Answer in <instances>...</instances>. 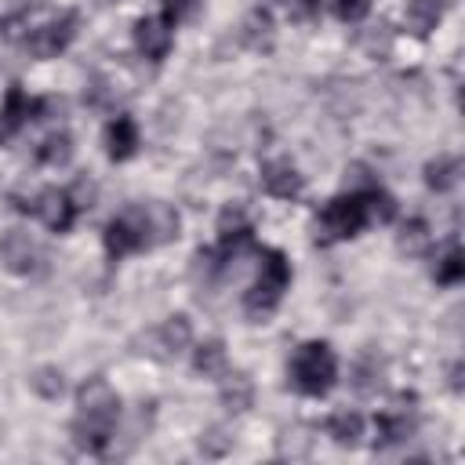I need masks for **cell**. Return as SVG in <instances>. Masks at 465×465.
Segmentation results:
<instances>
[{"instance_id": "obj_1", "label": "cell", "mask_w": 465, "mask_h": 465, "mask_svg": "<svg viewBox=\"0 0 465 465\" xmlns=\"http://www.w3.org/2000/svg\"><path fill=\"white\" fill-rule=\"evenodd\" d=\"M287 378H291V389L302 392V396H323L334 378H338V360L331 352L327 341H305L298 345V352L291 356V367H287Z\"/></svg>"}, {"instance_id": "obj_3", "label": "cell", "mask_w": 465, "mask_h": 465, "mask_svg": "<svg viewBox=\"0 0 465 465\" xmlns=\"http://www.w3.org/2000/svg\"><path fill=\"white\" fill-rule=\"evenodd\" d=\"M76 411H80V418L113 429V421L120 418V396L105 378H87L76 389Z\"/></svg>"}, {"instance_id": "obj_27", "label": "cell", "mask_w": 465, "mask_h": 465, "mask_svg": "<svg viewBox=\"0 0 465 465\" xmlns=\"http://www.w3.org/2000/svg\"><path fill=\"white\" fill-rule=\"evenodd\" d=\"M392 29L389 25H367L356 33V47L367 54V58H389L392 54Z\"/></svg>"}, {"instance_id": "obj_25", "label": "cell", "mask_w": 465, "mask_h": 465, "mask_svg": "<svg viewBox=\"0 0 465 465\" xmlns=\"http://www.w3.org/2000/svg\"><path fill=\"white\" fill-rule=\"evenodd\" d=\"M36 160H40L44 167H65V163L73 160V138H69L65 131L47 134V138L36 145Z\"/></svg>"}, {"instance_id": "obj_11", "label": "cell", "mask_w": 465, "mask_h": 465, "mask_svg": "<svg viewBox=\"0 0 465 465\" xmlns=\"http://www.w3.org/2000/svg\"><path fill=\"white\" fill-rule=\"evenodd\" d=\"M171 44H174L171 22H163V18H138V22H134V47H138L149 62L167 58Z\"/></svg>"}, {"instance_id": "obj_18", "label": "cell", "mask_w": 465, "mask_h": 465, "mask_svg": "<svg viewBox=\"0 0 465 465\" xmlns=\"http://www.w3.org/2000/svg\"><path fill=\"white\" fill-rule=\"evenodd\" d=\"M240 40H243V47H251V51L272 47V15H269L265 7H254V11L243 18V25H240Z\"/></svg>"}, {"instance_id": "obj_31", "label": "cell", "mask_w": 465, "mask_h": 465, "mask_svg": "<svg viewBox=\"0 0 465 465\" xmlns=\"http://www.w3.org/2000/svg\"><path fill=\"white\" fill-rule=\"evenodd\" d=\"M436 22H440V4L436 0H414L411 7H407V25L414 29V33H429V29H436Z\"/></svg>"}, {"instance_id": "obj_26", "label": "cell", "mask_w": 465, "mask_h": 465, "mask_svg": "<svg viewBox=\"0 0 465 465\" xmlns=\"http://www.w3.org/2000/svg\"><path fill=\"white\" fill-rule=\"evenodd\" d=\"M312 429H305V425H291V429H283L280 436H276V454L280 458H309L312 454Z\"/></svg>"}, {"instance_id": "obj_12", "label": "cell", "mask_w": 465, "mask_h": 465, "mask_svg": "<svg viewBox=\"0 0 465 465\" xmlns=\"http://www.w3.org/2000/svg\"><path fill=\"white\" fill-rule=\"evenodd\" d=\"M25 120H36V98H29V94L15 84V87H7L4 105H0V142L11 138Z\"/></svg>"}, {"instance_id": "obj_35", "label": "cell", "mask_w": 465, "mask_h": 465, "mask_svg": "<svg viewBox=\"0 0 465 465\" xmlns=\"http://www.w3.org/2000/svg\"><path fill=\"white\" fill-rule=\"evenodd\" d=\"M240 229H251L247 211H243L240 203H225V207H222V214H218V232L225 236V232H240Z\"/></svg>"}, {"instance_id": "obj_13", "label": "cell", "mask_w": 465, "mask_h": 465, "mask_svg": "<svg viewBox=\"0 0 465 465\" xmlns=\"http://www.w3.org/2000/svg\"><path fill=\"white\" fill-rule=\"evenodd\" d=\"M138 124L131 116H116L109 127H105V153L109 160H131L138 153Z\"/></svg>"}, {"instance_id": "obj_23", "label": "cell", "mask_w": 465, "mask_h": 465, "mask_svg": "<svg viewBox=\"0 0 465 465\" xmlns=\"http://www.w3.org/2000/svg\"><path fill=\"white\" fill-rule=\"evenodd\" d=\"M258 283H265V287H272V291H280V294L287 291V283H291V262H287L283 251H265V254H262Z\"/></svg>"}, {"instance_id": "obj_8", "label": "cell", "mask_w": 465, "mask_h": 465, "mask_svg": "<svg viewBox=\"0 0 465 465\" xmlns=\"http://www.w3.org/2000/svg\"><path fill=\"white\" fill-rule=\"evenodd\" d=\"M29 211H33L51 232H69V225H73V218H76V207L69 203L65 189H44V193H36L33 203H29Z\"/></svg>"}, {"instance_id": "obj_39", "label": "cell", "mask_w": 465, "mask_h": 465, "mask_svg": "<svg viewBox=\"0 0 465 465\" xmlns=\"http://www.w3.org/2000/svg\"><path fill=\"white\" fill-rule=\"evenodd\" d=\"M450 389H461V363L450 367Z\"/></svg>"}, {"instance_id": "obj_38", "label": "cell", "mask_w": 465, "mask_h": 465, "mask_svg": "<svg viewBox=\"0 0 465 465\" xmlns=\"http://www.w3.org/2000/svg\"><path fill=\"white\" fill-rule=\"evenodd\" d=\"M287 18L291 22H312V18H320V0H287Z\"/></svg>"}, {"instance_id": "obj_33", "label": "cell", "mask_w": 465, "mask_h": 465, "mask_svg": "<svg viewBox=\"0 0 465 465\" xmlns=\"http://www.w3.org/2000/svg\"><path fill=\"white\" fill-rule=\"evenodd\" d=\"M374 185H378V178H374V171H371L367 163H349V167H345V189H349V193L360 196V193H367V189H374Z\"/></svg>"}, {"instance_id": "obj_20", "label": "cell", "mask_w": 465, "mask_h": 465, "mask_svg": "<svg viewBox=\"0 0 465 465\" xmlns=\"http://www.w3.org/2000/svg\"><path fill=\"white\" fill-rule=\"evenodd\" d=\"M280 298H283L280 291H272V287H265V283L254 280V287L243 294V312H247V320H251V323H265V320L276 312Z\"/></svg>"}, {"instance_id": "obj_40", "label": "cell", "mask_w": 465, "mask_h": 465, "mask_svg": "<svg viewBox=\"0 0 465 465\" xmlns=\"http://www.w3.org/2000/svg\"><path fill=\"white\" fill-rule=\"evenodd\" d=\"M436 4H443V0H436Z\"/></svg>"}, {"instance_id": "obj_32", "label": "cell", "mask_w": 465, "mask_h": 465, "mask_svg": "<svg viewBox=\"0 0 465 465\" xmlns=\"http://www.w3.org/2000/svg\"><path fill=\"white\" fill-rule=\"evenodd\" d=\"M196 447H200V454H203V458H225V454L232 450V436H229L222 425H211V429H203V432H200Z\"/></svg>"}, {"instance_id": "obj_4", "label": "cell", "mask_w": 465, "mask_h": 465, "mask_svg": "<svg viewBox=\"0 0 465 465\" xmlns=\"http://www.w3.org/2000/svg\"><path fill=\"white\" fill-rule=\"evenodd\" d=\"M44 262V247L25 232V229H7L0 236V265L15 276H29L36 272Z\"/></svg>"}, {"instance_id": "obj_14", "label": "cell", "mask_w": 465, "mask_h": 465, "mask_svg": "<svg viewBox=\"0 0 465 465\" xmlns=\"http://www.w3.org/2000/svg\"><path fill=\"white\" fill-rule=\"evenodd\" d=\"M374 429H378V447H396L414 436V418L407 407H389L385 414H378Z\"/></svg>"}, {"instance_id": "obj_36", "label": "cell", "mask_w": 465, "mask_h": 465, "mask_svg": "<svg viewBox=\"0 0 465 465\" xmlns=\"http://www.w3.org/2000/svg\"><path fill=\"white\" fill-rule=\"evenodd\" d=\"M196 11H200V0H163V22H171V25L189 22Z\"/></svg>"}, {"instance_id": "obj_17", "label": "cell", "mask_w": 465, "mask_h": 465, "mask_svg": "<svg viewBox=\"0 0 465 465\" xmlns=\"http://www.w3.org/2000/svg\"><path fill=\"white\" fill-rule=\"evenodd\" d=\"M225 363H229V356H225V341L222 338H207V341H200L193 349V371L203 374V378H222Z\"/></svg>"}, {"instance_id": "obj_34", "label": "cell", "mask_w": 465, "mask_h": 465, "mask_svg": "<svg viewBox=\"0 0 465 465\" xmlns=\"http://www.w3.org/2000/svg\"><path fill=\"white\" fill-rule=\"evenodd\" d=\"M65 196H69V203L76 207V211H84V207H91L94 203V196H98V189H94V182L91 178H73V185L65 189Z\"/></svg>"}, {"instance_id": "obj_19", "label": "cell", "mask_w": 465, "mask_h": 465, "mask_svg": "<svg viewBox=\"0 0 465 465\" xmlns=\"http://www.w3.org/2000/svg\"><path fill=\"white\" fill-rule=\"evenodd\" d=\"M429 247H432V232H429V225H425L421 218H411V222L400 225V232H396V251H400V254H407V258H425Z\"/></svg>"}, {"instance_id": "obj_7", "label": "cell", "mask_w": 465, "mask_h": 465, "mask_svg": "<svg viewBox=\"0 0 465 465\" xmlns=\"http://www.w3.org/2000/svg\"><path fill=\"white\" fill-rule=\"evenodd\" d=\"M138 218H142L145 247H156V243H171V240L178 236V211H174L171 203H160V200L138 203Z\"/></svg>"}, {"instance_id": "obj_5", "label": "cell", "mask_w": 465, "mask_h": 465, "mask_svg": "<svg viewBox=\"0 0 465 465\" xmlns=\"http://www.w3.org/2000/svg\"><path fill=\"white\" fill-rule=\"evenodd\" d=\"M102 240H105V254H109V258H127V254L142 251V247H145V232H142L138 207H127L124 214H116V218L105 225Z\"/></svg>"}, {"instance_id": "obj_10", "label": "cell", "mask_w": 465, "mask_h": 465, "mask_svg": "<svg viewBox=\"0 0 465 465\" xmlns=\"http://www.w3.org/2000/svg\"><path fill=\"white\" fill-rule=\"evenodd\" d=\"M149 341H153L149 356L167 360V356H178V352H185V349L193 345V327H189L185 316H167V320L149 334Z\"/></svg>"}, {"instance_id": "obj_16", "label": "cell", "mask_w": 465, "mask_h": 465, "mask_svg": "<svg viewBox=\"0 0 465 465\" xmlns=\"http://www.w3.org/2000/svg\"><path fill=\"white\" fill-rule=\"evenodd\" d=\"M458 182H461V160H458V156L440 153L436 160L425 163V185H429V189H436V193H450Z\"/></svg>"}, {"instance_id": "obj_30", "label": "cell", "mask_w": 465, "mask_h": 465, "mask_svg": "<svg viewBox=\"0 0 465 465\" xmlns=\"http://www.w3.org/2000/svg\"><path fill=\"white\" fill-rule=\"evenodd\" d=\"M436 283H443V287H454V283H461L465 280V254H461V247H450L440 262H436Z\"/></svg>"}, {"instance_id": "obj_29", "label": "cell", "mask_w": 465, "mask_h": 465, "mask_svg": "<svg viewBox=\"0 0 465 465\" xmlns=\"http://www.w3.org/2000/svg\"><path fill=\"white\" fill-rule=\"evenodd\" d=\"M360 196H363V207H367V222H392L396 218V200L381 185H374Z\"/></svg>"}, {"instance_id": "obj_37", "label": "cell", "mask_w": 465, "mask_h": 465, "mask_svg": "<svg viewBox=\"0 0 465 465\" xmlns=\"http://www.w3.org/2000/svg\"><path fill=\"white\" fill-rule=\"evenodd\" d=\"M367 11H371V0H334V15L341 22H360L367 18Z\"/></svg>"}, {"instance_id": "obj_24", "label": "cell", "mask_w": 465, "mask_h": 465, "mask_svg": "<svg viewBox=\"0 0 465 465\" xmlns=\"http://www.w3.org/2000/svg\"><path fill=\"white\" fill-rule=\"evenodd\" d=\"M381 360L374 356V352H363L356 363H352V371H349V385L356 389V392H363V396H371L378 385H381Z\"/></svg>"}, {"instance_id": "obj_9", "label": "cell", "mask_w": 465, "mask_h": 465, "mask_svg": "<svg viewBox=\"0 0 465 465\" xmlns=\"http://www.w3.org/2000/svg\"><path fill=\"white\" fill-rule=\"evenodd\" d=\"M305 185V174L291 163V160H265L262 163V189L276 200H291L298 196Z\"/></svg>"}, {"instance_id": "obj_21", "label": "cell", "mask_w": 465, "mask_h": 465, "mask_svg": "<svg viewBox=\"0 0 465 465\" xmlns=\"http://www.w3.org/2000/svg\"><path fill=\"white\" fill-rule=\"evenodd\" d=\"M73 443L80 447V450H87V454H102L105 447H109V440H113V429L109 425H98V421H87V418H80L76 414V421H73Z\"/></svg>"}, {"instance_id": "obj_28", "label": "cell", "mask_w": 465, "mask_h": 465, "mask_svg": "<svg viewBox=\"0 0 465 465\" xmlns=\"http://www.w3.org/2000/svg\"><path fill=\"white\" fill-rule=\"evenodd\" d=\"M29 389H33L36 396H44V400H58V396L65 392V378H62L58 367H36V371L29 374Z\"/></svg>"}, {"instance_id": "obj_15", "label": "cell", "mask_w": 465, "mask_h": 465, "mask_svg": "<svg viewBox=\"0 0 465 465\" xmlns=\"http://www.w3.org/2000/svg\"><path fill=\"white\" fill-rule=\"evenodd\" d=\"M218 396H222V407H225L229 414H243V411L254 403V381H251L243 371H232V374L225 371Z\"/></svg>"}, {"instance_id": "obj_22", "label": "cell", "mask_w": 465, "mask_h": 465, "mask_svg": "<svg viewBox=\"0 0 465 465\" xmlns=\"http://www.w3.org/2000/svg\"><path fill=\"white\" fill-rule=\"evenodd\" d=\"M327 436L338 443V447H356L360 436H363V418L356 411H334L327 418Z\"/></svg>"}, {"instance_id": "obj_2", "label": "cell", "mask_w": 465, "mask_h": 465, "mask_svg": "<svg viewBox=\"0 0 465 465\" xmlns=\"http://www.w3.org/2000/svg\"><path fill=\"white\" fill-rule=\"evenodd\" d=\"M367 225V207H363V196L349 193V196H334L323 214H320V232L323 240H349L356 236L360 229Z\"/></svg>"}, {"instance_id": "obj_6", "label": "cell", "mask_w": 465, "mask_h": 465, "mask_svg": "<svg viewBox=\"0 0 465 465\" xmlns=\"http://www.w3.org/2000/svg\"><path fill=\"white\" fill-rule=\"evenodd\" d=\"M73 36H76V15L65 11V15H58L54 22L33 29V33L25 36V44H29V51H33L36 58H54V54H62V51L73 44Z\"/></svg>"}]
</instances>
